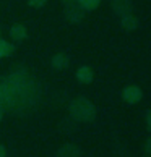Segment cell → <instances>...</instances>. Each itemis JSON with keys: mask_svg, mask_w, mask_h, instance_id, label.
<instances>
[{"mask_svg": "<svg viewBox=\"0 0 151 157\" xmlns=\"http://www.w3.org/2000/svg\"><path fill=\"white\" fill-rule=\"evenodd\" d=\"M145 121H146V128H148V131H151V110H148V112H146Z\"/></svg>", "mask_w": 151, "mask_h": 157, "instance_id": "5bb4252c", "label": "cell"}, {"mask_svg": "<svg viewBox=\"0 0 151 157\" xmlns=\"http://www.w3.org/2000/svg\"><path fill=\"white\" fill-rule=\"evenodd\" d=\"M15 52V45L8 42L5 39H0V59H5V57H10Z\"/></svg>", "mask_w": 151, "mask_h": 157, "instance_id": "30bf717a", "label": "cell"}, {"mask_svg": "<svg viewBox=\"0 0 151 157\" xmlns=\"http://www.w3.org/2000/svg\"><path fill=\"white\" fill-rule=\"evenodd\" d=\"M122 99L129 104V105H135L143 99V91L140 86L137 84H129L125 86L124 91H122Z\"/></svg>", "mask_w": 151, "mask_h": 157, "instance_id": "7a4b0ae2", "label": "cell"}, {"mask_svg": "<svg viewBox=\"0 0 151 157\" xmlns=\"http://www.w3.org/2000/svg\"><path fill=\"white\" fill-rule=\"evenodd\" d=\"M81 155V151L77 144H72V143H67V144H62V146L57 149V157H80Z\"/></svg>", "mask_w": 151, "mask_h": 157, "instance_id": "5b68a950", "label": "cell"}, {"mask_svg": "<svg viewBox=\"0 0 151 157\" xmlns=\"http://www.w3.org/2000/svg\"><path fill=\"white\" fill-rule=\"evenodd\" d=\"M77 2L85 11H93V10H96L99 7L101 0H77Z\"/></svg>", "mask_w": 151, "mask_h": 157, "instance_id": "8fae6325", "label": "cell"}, {"mask_svg": "<svg viewBox=\"0 0 151 157\" xmlns=\"http://www.w3.org/2000/svg\"><path fill=\"white\" fill-rule=\"evenodd\" d=\"M2 118H3V112H2V109H0V121H2Z\"/></svg>", "mask_w": 151, "mask_h": 157, "instance_id": "2e32d148", "label": "cell"}, {"mask_svg": "<svg viewBox=\"0 0 151 157\" xmlns=\"http://www.w3.org/2000/svg\"><path fill=\"white\" fill-rule=\"evenodd\" d=\"M145 152H146V155L151 157V136L146 139V143H145Z\"/></svg>", "mask_w": 151, "mask_h": 157, "instance_id": "4fadbf2b", "label": "cell"}, {"mask_svg": "<svg viewBox=\"0 0 151 157\" xmlns=\"http://www.w3.org/2000/svg\"><path fill=\"white\" fill-rule=\"evenodd\" d=\"M10 37L13 40H25L28 37V29L25 25H21V23H16V25H13L10 28Z\"/></svg>", "mask_w": 151, "mask_h": 157, "instance_id": "ba28073f", "label": "cell"}, {"mask_svg": "<svg viewBox=\"0 0 151 157\" xmlns=\"http://www.w3.org/2000/svg\"><path fill=\"white\" fill-rule=\"evenodd\" d=\"M143 157H149V155H143Z\"/></svg>", "mask_w": 151, "mask_h": 157, "instance_id": "e0dca14e", "label": "cell"}, {"mask_svg": "<svg viewBox=\"0 0 151 157\" xmlns=\"http://www.w3.org/2000/svg\"><path fill=\"white\" fill-rule=\"evenodd\" d=\"M70 115L77 121H83V123H91L96 118V107L89 99L86 97H77L73 99L68 105Z\"/></svg>", "mask_w": 151, "mask_h": 157, "instance_id": "6da1fadb", "label": "cell"}, {"mask_svg": "<svg viewBox=\"0 0 151 157\" xmlns=\"http://www.w3.org/2000/svg\"><path fill=\"white\" fill-rule=\"evenodd\" d=\"M0 157H7V149L3 144H0Z\"/></svg>", "mask_w": 151, "mask_h": 157, "instance_id": "9a60e30c", "label": "cell"}, {"mask_svg": "<svg viewBox=\"0 0 151 157\" xmlns=\"http://www.w3.org/2000/svg\"><path fill=\"white\" fill-rule=\"evenodd\" d=\"M111 7H112V11H114L115 15L124 16V15L132 13L133 3H132V0H112Z\"/></svg>", "mask_w": 151, "mask_h": 157, "instance_id": "3957f363", "label": "cell"}, {"mask_svg": "<svg viewBox=\"0 0 151 157\" xmlns=\"http://www.w3.org/2000/svg\"><path fill=\"white\" fill-rule=\"evenodd\" d=\"M85 16V10L80 7V5H75V7H70L67 10V18L72 23H80Z\"/></svg>", "mask_w": 151, "mask_h": 157, "instance_id": "9c48e42d", "label": "cell"}, {"mask_svg": "<svg viewBox=\"0 0 151 157\" xmlns=\"http://www.w3.org/2000/svg\"><path fill=\"white\" fill-rule=\"evenodd\" d=\"M120 26H122V29H125V31H135L138 26H140V21H138V18L133 13H129V15H124V16H120Z\"/></svg>", "mask_w": 151, "mask_h": 157, "instance_id": "8992f818", "label": "cell"}, {"mask_svg": "<svg viewBox=\"0 0 151 157\" xmlns=\"http://www.w3.org/2000/svg\"><path fill=\"white\" fill-rule=\"evenodd\" d=\"M47 3V0H28V5L33 8H42Z\"/></svg>", "mask_w": 151, "mask_h": 157, "instance_id": "7c38bea8", "label": "cell"}, {"mask_svg": "<svg viewBox=\"0 0 151 157\" xmlns=\"http://www.w3.org/2000/svg\"><path fill=\"white\" fill-rule=\"evenodd\" d=\"M75 76H77V79L80 81L81 84H91L93 79H94V71H93V68L88 67V65H81L77 70Z\"/></svg>", "mask_w": 151, "mask_h": 157, "instance_id": "277c9868", "label": "cell"}, {"mask_svg": "<svg viewBox=\"0 0 151 157\" xmlns=\"http://www.w3.org/2000/svg\"><path fill=\"white\" fill-rule=\"evenodd\" d=\"M50 65H52V68H54V70H65L68 65H70V59H68L67 54L59 52V54H55L54 57H52Z\"/></svg>", "mask_w": 151, "mask_h": 157, "instance_id": "52a82bcc", "label": "cell"}]
</instances>
